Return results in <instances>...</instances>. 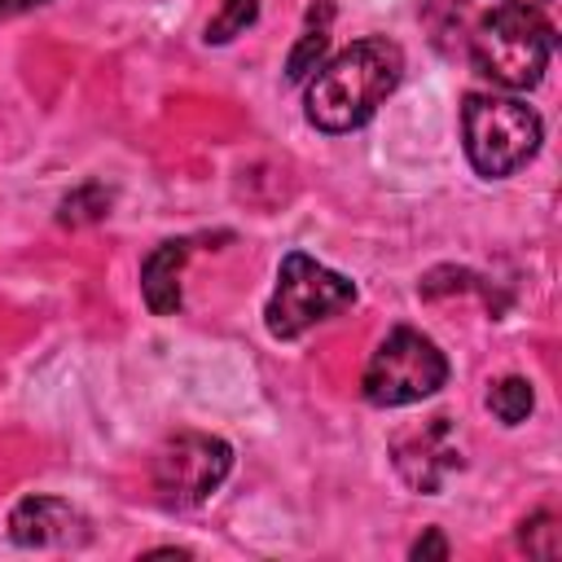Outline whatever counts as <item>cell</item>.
Listing matches in <instances>:
<instances>
[{"instance_id":"cell-7","label":"cell","mask_w":562,"mask_h":562,"mask_svg":"<svg viewBox=\"0 0 562 562\" xmlns=\"http://www.w3.org/2000/svg\"><path fill=\"white\" fill-rule=\"evenodd\" d=\"M395 465L400 474L417 487V492H439V483L461 465V452L452 443V430H448V417H435L430 426L404 435L395 443Z\"/></svg>"},{"instance_id":"cell-10","label":"cell","mask_w":562,"mask_h":562,"mask_svg":"<svg viewBox=\"0 0 562 562\" xmlns=\"http://www.w3.org/2000/svg\"><path fill=\"white\" fill-rule=\"evenodd\" d=\"M487 408L505 422V426H518L527 413H531V386L522 378H501L492 391H487Z\"/></svg>"},{"instance_id":"cell-9","label":"cell","mask_w":562,"mask_h":562,"mask_svg":"<svg viewBox=\"0 0 562 562\" xmlns=\"http://www.w3.org/2000/svg\"><path fill=\"white\" fill-rule=\"evenodd\" d=\"M189 250H193V241H162V246L145 259V268H140V290H145L149 312L167 316V312L180 307V268H184Z\"/></svg>"},{"instance_id":"cell-13","label":"cell","mask_w":562,"mask_h":562,"mask_svg":"<svg viewBox=\"0 0 562 562\" xmlns=\"http://www.w3.org/2000/svg\"><path fill=\"white\" fill-rule=\"evenodd\" d=\"M105 206H110V193H105L101 184H83L79 193H70V198L61 202V220H66V224H88V220L105 215Z\"/></svg>"},{"instance_id":"cell-8","label":"cell","mask_w":562,"mask_h":562,"mask_svg":"<svg viewBox=\"0 0 562 562\" xmlns=\"http://www.w3.org/2000/svg\"><path fill=\"white\" fill-rule=\"evenodd\" d=\"M9 536L26 549H44V544H70L83 536V514L70 501L57 496H26L13 514H9Z\"/></svg>"},{"instance_id":"cell-16","label":"cell","mask_w":562,"mask_h":562,"mask_svg":"<svg viewBox=\"0 0 562 562\" xmlns=\"http://www.w3.org/2000/svg\"><path fill=\"white\" fill-rule=\"evenodd\" d=\"M505 4H514V9H527V13H544L553 0H505Z\"/></svg>"},{"instance_id":"cell-5","label":"cell","mask_w":562,"mask_h":562,"mask_svg":"<svg viewBox=\"0 0 562 562\" xmlns=\"http://www.w3.org/2000/svg\"><path fill=\"white\" fill-rule=\"evenodd\" d=\"M347 303H356V285L342 272L307 259L303 250H290L281 259L277 290H272L263 316H268V329L277 338H299L303 329H312L316 321L342 312Z\"/></svg>"},{"instance_id":"cell-3","label":"cell","mask_w":562,"mask_h":562,"mask_svg":"<svg viewBox=\"0 0 562 562\" xmlns=\"http://www.w3.org/2000/svg\"><path fill=\"white\" fill-rule=\"evenodd\" d=\"M549 53H553V31L540 13H527V9H496L479 22L474 40H470V61L483 79L501 83V88H531L540 83L544 66H549Z\"/></svg>"},{"instance_id":"cell-14","label":"cell","mask_w":562,"mask_h":562,"mask_svg":"<svg viewBox=\"0 0 562 562\" xmlns=\"http://www.w3.org/2000/svg\"><path fill=\"white\" fill-rule=\"evenodd\" d=\"M522 549L527 553H540V558H553L558 553V527L549 514H536L531 522H522Z\"/></svg>"},{"instance_id":"cell-15","label":"cell","mask_w":562,"mask_h":562,"mask_svg":"<svg viewBox=\"0 0 562 562\" xmlns=\"http://www.w3.org/2000/svg\"><path fill=\"white\" fill-rule=\"evenodd\" d=\"M426 553H435V558H443V553H448V544H443V540H439V536L430 531L426 540H417V544H413V558H426Z\"/></svg>"},{"instance_id":"cell-1","label":"cell","mask_w":562,"mask_h":562,"mask_svg":"<svg viewBox=\"0 0 562 562\" xmlns=\"http://www.w3.org/2000/svg\"><path fill=\"white\" fill-rule=\"evenodd\" d=\"M400 75L404 57L391 40H356L334 61L316 66L307 83V119L321 132H351L395 92Z\"/></svg>"},{"instance_id":"cell-17","label":"cell","mask_w":562,"mask_h":562,"mask_svg":"<svg viewBox=\"0 0 562 562\" xmlns=\"http://www.w3.org/2000/svg\"><path fill=\"white\" fill-rule=\"evenodd\" d=\"M31 4H40V0H0V18L4 13H18V9H31Z\"/></svg>"},{"instance_id":"cell-4","label":"cell","mask_w":562,"mask_h":562,"mask_svg":"<svg viewBox=\"0 0 562 562\" xmlns=\"http://www.w3.org/2000/svg\"><path fill=\"white\" fill-rule=\"evenodd\" d=\"M448 378L443 351L417 329H391L364 364V400L378 408H400L435 395Z\"/></svg>"},{"instance_id":"cell-11","label":"cell","mask_w":562,"mask_h":562,"mask_svg":"<svg viewBox=\"0 0 562 562\" xmlns=\"http://www.w3.org/2000/svg\"><path fill=\"white\" fill-rule=\"evenodd\" d=\"M255 13H259V0H224L220 13L206 22V44H228L255 22Z\"/></svg>"},{"instance_id":"cell-12","label":"cell","mask_w":562,"mask_h":562,"mask_svg":"<svg viewBox=\"0 0 562 562\" xmlns=\"http://www.w3.org/2000/svg\"><path fill=\"white\" fill-rule=\"evenodd\" d=\"M325 22H329V18H325ZM325 22H321V26H307V31H303V40L294 44V53H290V61H285V79H290V83L307 79V75L321 66V57H325V48H329Z\"/></svg>"},{"instance_id":"cell-2","label":"cell","mask_w":562,"mask_h":562,"mask_svg":"<svg viewBox=\"0 0 562 562\" xmlns=\"http://www.w3.org/2000/svg\"><path fill=\"white\" fill-rule=\"evenodd\" d=\"M461 136H465V158L479 176L496 180L518 171L536 149H540V114L514 97L496 92H474L465 97L461 110Z\"/></svg>"},{"instance_id":"cell-6","label":"cell","mask_w":562,"mask_h":562,"mask_svg":"<svg viewBox=\"0 0 562 562\" xmlns=\"http://www.w3.org/2000/svg\"><path fill=\"white\" fill-rule=\"evenodd\" d=\"M233 470V448L215 435H176L154 457V487L162 505H202Z\"/></svg>"}]
</instances>
